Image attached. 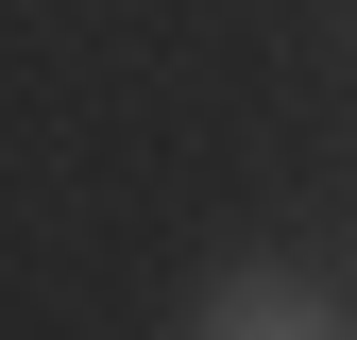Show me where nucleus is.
Listing matches in <instances>:
<instances>
[{
    "mask_svg": "<svg viewBox=\"0 0 357 340\" xmlns=\"http://www.w3.org/2000/svg\"><path fill=\"white\" fill-rule=\"evenodd\" d=\"M170 340H357V323H340V289L289 272V255H238V272L188 289V323H170Z\"/></svg>",
    "mask_w": 357,
    "mask_h": 340,
    "instance_id": "f257e3e1",
    "label": "nucleus"
}]
</instances>
